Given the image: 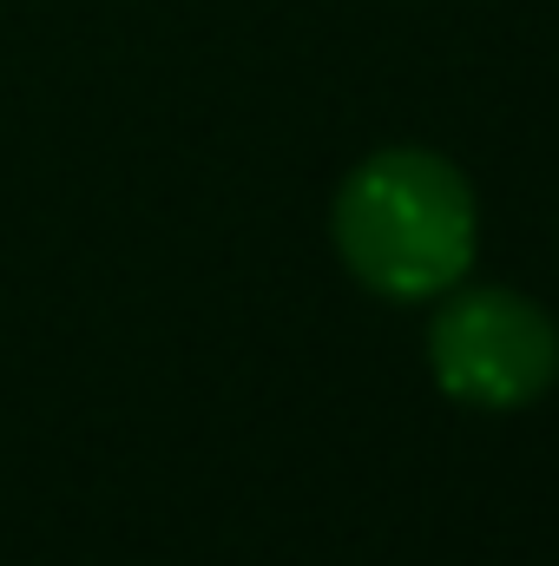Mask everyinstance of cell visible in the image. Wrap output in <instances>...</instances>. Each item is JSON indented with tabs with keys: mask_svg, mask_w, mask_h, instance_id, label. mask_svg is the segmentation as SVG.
Segmentation results:
<instances>
[{
	"mask_svg": "<svg viewBox=\"0 0 559 566\" xmlns=\"http://www.w3.org/2000/svg\"><path fill=\"white\" fill-rule=\"evenodd\" d=\"M336 244L382 296H434L474 264L467 178L434 151H382L336 198Z\"/></svg>",
	"mask_w": 559,
	"mask_h": 566,
	"instance_id": "6da1fadb",
	"label": "cell"
},
{
	"mask_svg": "<svg viewBox=\"0 0 559 566\" xmlns=\"http://www.w3.org/2000/svg\"><path fill=\"white\" fill-rule=\"evenodd\" d=\"M434 376L454 402L474 409H520L553 382L559 343L553 323L507 290H467L434 316Z\"/></svg>",
	"mask_w": 559,
	"mask_h": 566,
	"instance_id": "7a4b0ae2",
	"label": "cell"
}]
</instances>
